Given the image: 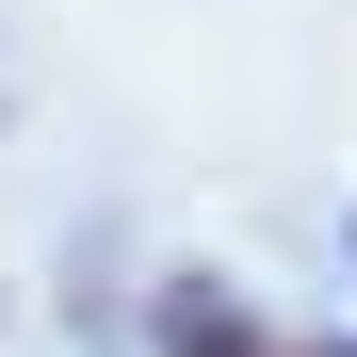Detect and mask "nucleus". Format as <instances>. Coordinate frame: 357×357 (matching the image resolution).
Segmentation results:
<instances>
[{
  "instance_id": "obj_1",
  "label": "nucleus",
  "mask_w": 357,
  "mask_h": 357,
  "mask_svg": "<svg viewBox=\"0 0 357 357\" xmlns=\"http://www.w3.org/2000/svg\"><path fill=\"white\" fill-rule=\"evenodd\" d=\"M162 341H178V357H276L244 309H227V292H162Z\"/></svg>"
}]
</instances>
